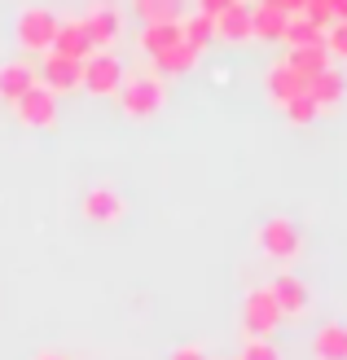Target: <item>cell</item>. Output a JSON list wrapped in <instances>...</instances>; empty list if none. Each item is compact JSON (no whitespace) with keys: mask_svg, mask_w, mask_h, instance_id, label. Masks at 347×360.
Wrapping results in <instances>:
<instances>
[{"mask_svg":"<svg viewBox=\"0 0 347 360\" xmlns=\"http://www.w3.org/2000/svg\"><path fill=\"white\" fill-rule=\"evenodd\" d=\"M303 84H308V79L299 75V70H290L286 62H282V66H272V70H268V79H264L268 97H272V101H282V105H286L290 97H299V93H303Z\"/></svg>","mask_w":347,"mask_h":360,"instance_id":"15","label":"cell"},{"mask_svg":"<svg viewBox=\"0 0 347 360\" xmlns=\"http://www.w3.org/2000/svg\"><path fill=\"white\" fill-rule=\"evenodd\" d=\"M172 44H180V22H145V31H141V49L150 53V58H158V53L172 49Z\"/></svg>","mask_w":347,"mask_h":360,"instance_id":"20","label":"cell"},{"mask_svg":"<svg viewBox=\"0 0 347 360\" xmlns=\"http://www.w3.org/2000/svg\"><path fill=\"white\" fill-rule=\"evenodd\" d=\"M303 97H313V101H317V110H330V105H339V101L347 97V84H343V75H339L334 66H325L321 75H308Z\"/></svg>","mask_w":347,"mask_h":360,"instance_id":"10","label":"cell"},{"mask_svg":"<svg viewBox=\"0 0 347 360\" xmlns=\"http://www.w3.org/2000/svg\"><path fill=\"white\" fill-rule=\"evenodd\" d=\"M53 53H62V58H70V62H88L97 49L88 44V35L80 31V18H75V22H58V35H53Z\"/></svg>","mask_w":347,"mask_h":360,"instance_id":"12","label":"cell"},{"mask_svg":"<svg viewBox=\"0 0 347 360\" xmlns=\"http://www.w3.org/2000/svg\"><path fill=\"white\" fill-rule=\"evenodd\" d=\"M13 110H18V123H27V128H53V119H58V93H49L44 84H31L13 101Z\"/></svg>","mask_w":347,"mask_h":360,"instance_id":"6","label":"cell"},{"mask_svg":"<svg viewBox=\"0 0 347 360\" xmlns=\"http://www.w3.org/2000/svg\"><path fill=\"white\" fill-rule=\"evenodd\" d=\"M40 360H66V356H40Z\"/></svg>","mask_w":347,"mask_h":360,"instance_id":"31","label":"cell"},{"mask_svg":"<svg viewBox=\"0 0 347 360\" xmlns=\"http://www.w3.org/2000/svg\"><path fill=\"white\" fill-rule=\"evenodd\" d=\"M229 5H237V0H198V13H207V18H220Z\"/></svg>","mask_w":347,"mask_h":360,"instance_id":"27","label":"cell"},{"mask_svg":"<svg viewBox=\"0 0 347 360\" xmlns=\"http://www.w3.org/2000/svg\"><path fill=\"white\" fill-rule=\"evenodd\" d=\"M53 35H58V18L49 9H23L18 13V44L27 53H49Z\"/></svg>","mask_w":347,"mask_h":360,"instance_id":"5","label":"cell"},{"mask_svg":"<svg viewBox=\"0 0 347 360\" xmlns=\"http://www.w3.org/2000/svg\"><path fill=\"white\" fill-rule=\"evenodd\" d=\"M237 360H282V352L272 347V338H251Z\"/></svg>","mask_w":347,"mask_h":360,"instance_id":"26","label":"cell"},{"mask_svg":"<svg viewBox=\"0 0 347 360\" xmlns=\"http://www.w3.org/2000/svg\"><path fill=\"white\" fill-rule=\"evenodd\" d=\"M330 9H334V22H347V0H330Z\"/></svg>","mask_w":347,"mask_h":360,"instance_id":"30","label":"cell"},{"mask_svg":"<svg viewBox=\"0 0 347 360\" xmlns=\"http://www.w3.org/2000/svg\"><path fill=\"white\" fill-rule=\"evenodd\" d=\"M172 360H207V352H203V347H176Z\"/></svg>","mask_w":347,"mask_h":360,"instance_id":"29","label":"cell"},{"mask_svg":"<svg viewBox=\"0 0 347 360\" xmlns=\"http://www.w3.org/2000/svg\"><path fill=\"white\" fill-rule=\"evenodd\" d=\"M317 360H347V326H325L313 343Z\"/></svg>","mask_w":347,"mask_h":360,"instance_id":"23","label":"cell"},{"mask_svg":"<svg viewBox=\"0 0 347 360\" xmlns=\"http://www.w3.org/2000/svg\"><path fill=\"white\" fill-rule=\"evenodd\" d=\"M325 53H330V58H343V62H347V22L325 27Z\"/></svg>","mask_w":347,"mask_h":360,"instance_id":"25","label":"cell"},{"mask_svg":"<svg viewBox=\"0 0 347 360\" xmlns=\"http://www.w3.org/2000/svg\"><path fill=\"white\" fill-rule=\"evenodd\" d=\"M215 40H233V44H242L251 40V5H229L220 18H215Z\"/></svg>","mask_w":347,"mask_h":360,"instance_id":"14","label":"cell"},{"mask_svg":"<svg viewBox=\"0 0 347 360\" xmlns=\"http://www.w3.org/2000/svg\"><path fill=\"white\" fill-rule=\"evenodd\" d=\"M286 18H290V13L272 9V5H255V9H251V40H282Z\"/></svg>","mask_w":347,"mask_h":360,"instance_id":"16","label":"cell"},{"mask_svg":"<svg viewBox=\"0 0 347 360\" xmlns=\"http://www.w3.org/2000/svg\"><path fill=\"white\" fill-rule=\"evenodd\" d=\"M260 5H272L282 13H303V0H260Z\"/></svg>","mask_w":347,"mask_h":360,"instance_id":"28","label":"cell"},{"mask_svg":"<svg viewBox=\"0 0 347 360\" xmlns=\"http://www.w3.org/2000/svg\"><path fill=\"white\" fill-rule=\"evenodd\" d=\"M260 250L268 259H299V250H303V238H299V224L295 220H286V215H272V220L260 229Z\"/></svg>","mask_w":347,"mask_h":360,"instance_id":"2","label":"cell"},{"mask_svg":"<svg viewBox=\"0 0 347 360\" xmlns=\"http://www.w3.org/2000/svg\"><path fill=\"white\" fill-rule=\"evenodd\" d=\"M35 75L44 79L49 93H70V88H80V79H84V62H70V58H62V53L49 49Z\"/></svg>","mask_w":347,"mask_h":360,"instance_id":"7","label":"cell"},{"mask_svg":"<svg viewBox=\"0 0 347 360\" xmlns=\"http://www.w3.org/2000/svg\"><path fill=\"white\" fill-rule=\"evenodd\" d=\"M180 40H185V44H194L198 53H203V49L215 40V18L198 13V9H194V18H180Z\"/></svg>","mask_w":347,"mask_h":360,"instance_id":"22","label":"cell"},{"mask_svg":"<svg viewBox=\"0 0 347 360\" xmlns=\"http://www.w3.org/2000/svg\"><path fill=\"white\" fill-rule=\"evenodd\" d=\"M163 75H154V70H132V75H123L119 84V105H123V115H132V119H150L158 115V105H163Z\"/></svg>","mask_w":347,"mask_h":360,"instance_id":"1","label":"cell"},{"mask_svg":"<svg viewBox=\"0 0 347 360\" xmlns=\"http://www.w3.org/2000/svg\"><path fill=\"white\" fill-rule=\"evenodd\" d=\"M282 44H290V49L325 44V31H321V27H313L303 13H290V18H286V31H282Z\"/></svg>","mask_w":347,"mask_h":360,"instance_id":"19","label":"cell"},{"mask_svg":"<svg viewBox=\"0 0 347 360\" xmlns=\"http://www.w3.org/2000/svg\"><path fill=\"white\" fill-rule=\"evenodd\" d=\"M242 326H246L251 338H272V330L282 326V308L272 303L268 285H260V290H251L242 299Z\"/></svg>","mask_w":347,"mask_h":360,"instance_id":"4","label":"cell"},{"mask_svg":"<svg viewBox=\"0 0 347 360\" xmlns=\"http://www.w3.org/2000/svg\"><path fill=\"white\" fill-rule=\"evenodd\" d=\"M119 84H123V62L115 58V53L97 49L93 58L84 62V79H80V88H88L93 97H115Z\"/></svg>","mask_w":347,"mask_h":360,"instance_id":"3","label":"cell"},{"mask_svg":"<svg viewBox=\"0 0 347 360\" xmlns=\"http://www.w3.org/2000/svg\"><path fill=\"white\" fill-rule=\"evenodd\" d=\"M123 211H127L123 193L111 185H97L84 193V220H93V224H115V220H123Z\"/></svg>","mask_w":347,"mask_h":360,"instance_id":"8","label":"cell"},{"mask_svg":"<svg viewBox=\"0 0 347 360\" xmlns=\"http://www.w3.org/2000/svg\"><path fill=\"white\" fill-rule=\"evenodd\" d=\"M132 13L141 22H180L185 0H132Z\"/></svg>","mask_w":347,"mask_h":360,"instance_id":"18","label":"cell"},{"mask_svg":"<svg viewBox=\"0 0 347 360\" xmlns=\"http://www.w3.org/2000/svg\"><path fill=\"white\" fill-rule=\"evenodd\" d=\"M80 31L88 35V44H93V49H111L115 35H119V13L111 5H93L80 18Z\"/></svg>","mask_w":347,"mask_h":360,"instance_id":"9","label":"cell"},{"mask_svg":"<svg viewBox=\"0 0 347 360\" xmlns=\"http://www.w3.org/2000/svg\"><path fill=\"white\" fill-rule=\"evenodd\" d=\"M31 84H35V70L27 62H5V66H0V97H5V101H18Z\"/></svg>","mask_w":347,"mask_h":360,"instance_id":"17","label":"cell"},{"mask_svg":"<svg viewBox=\"0 0 347 360\" xmlns=\"http://www.w3.org/2000/svg\"><path fill=\"white\" fill-rule=\"evenodd\" d=\"M198 58H203V53L180 40V44H172V49H163L158 58H150V62H154V75H189V70L198 66Z\"/></svg>","mask_w":347,"mask_h":360,"instance_id":"13","label":"cell"},{"mask_svg":"<svg viewBox=\"0 0 347 360\" xmlns=\"http://www.w3.org/2000/svg\"><path fill=\"white\" fill-rule=\"evenodd\" d=\"M317 115H321V110H317V101H313V97H303V93L286 101V119H290V123H313Z\"/></svg>","mask_w":347,"mask_h":360,"instance_id":"24","label":"cell"},{"mask_svg":"<svg viewBox=\"0 0 347 360\" xmlns=\"http://www.w3.org/2000/svg\"><path fill=\"white\" fill-rule=\"evenodd\" d=\"M290 70H299V75H321L325 66H330V53H325V44H308V49H290V58H286Z\"/></svg>","mask_w":347,"mask_h":360,"instance_id":"21","label":"cell"},{"mask_svg":"<svg viewBox=\"0 0 347 360\" xmlns=\"http://www.w3.org/2000/svg\"><path fill=\"white\" fill-rule=\"evenodd\" d=\"M268 295H272V303L282 308V316H299V312H308V285H303L299 277H290V273L272 277Z\"/></svg>","mask_w":347,"mask_h":360,"instance_id":"11","label":"cell"}]
</instances>
